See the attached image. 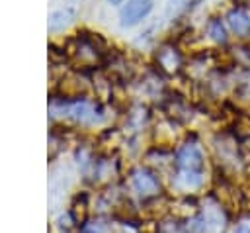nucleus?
I'll return each mask as SVG.
<instances>
[{
    "label": "nucleus",
    "instance_id": "obj_12",
    "mask_svg": "<svg viewBox=\"0 0 250 233\" xmlns=\"http://www.w3.org/2000/svg\"><path fill=\"white\" fill-rule=\"evenodd\" d=\"M104 231H105V227L100 225V223H90V225L84 229V233H104Z\"/></svg>",
    "mask_w": 250,
    "mask_h": 233
},
{
    "label": "nucleus",
    "instance_id": "obj_9",
    "mask_svg": "<svg viewBox=\"0 0 250 233\" xmlns=\"http://www.w3.org/2000/svg\"><path fill=\"white\" fill-rule=\"evenodd\" d=\"M158 63H160L166 70H176L178 65H180V57H178V53H176L174 49L164 47V49L158 53Z\"/></svg>",
    "mask_w": 250,
    "mask_h": 233
},
{
    "label": "nucleus",
    "instance_id": "obj_10",
    "mask_svg": "<svg viewBox=\"0 0 250 233\" xmlns=\"http://www.w3.org/2000/svg\"><path fill=\"white\" fill-rule=\"evenodd\" d=\"M176 182H178V184H182V186H186V188H197V186L201 184V176H199V172L182 170Z\"/></svg>",
    "mask_w": 250,
    "mask_h": 233
},
{
    "label": "nucleus",
    "instance_id": "obj_2",
    "mask_svg": "<svg viewBox=\"0 0 250 233\" xmlns=\"http://www.w3.org/2000/svg\"><path fill=\"white\" fill-rule=\"evenodd\" d=\"M178 166L182 170H191V172H199L203 168V153L197 145H184L178 151Z\"/></svg>",
    "mask_w": 250,
    "mask_h": 233
},
{
    "label": "nucleus",
    "instance_id": "obj_8",
    "mask_svg": "<svg viewBox=\"0 0 250 233\" xmlns=\"http://www.w3.org/2000/svg\"><path fill=\"white\" fill-rule=\"evenodd\" d=\"M72 10H59V12H53L51 18H49V29L51 31H61L64 29L70 22H72Z\"/></svg>",
    "mask_w": 250,
    "mask_h": 233
},
{
    "label": "nucleus",
    "instance_id": "obj_5",
    "mask_svg": "<svg viewBox=\"0 0 250 233\" xmlns=\"http://www.w3.org/2000/svg\"><path fill=\"white\" fill-rule=\"evenodd\" d=\"M70 114L78 119V121H84V123H94L98 119V112H96V106H92L90 102H76L70 106Z\"/></svg>",
    "mask_w": 250,
    "mask_h": 233
},
{
    "label": "nucleus",
    "instance_id": "obj_3",
    "mask_svg": "<svg viewBox=\"0 0 250 233\" xmlns=\"http://www.w3.org/2000/svg\"><path fill=\"white\" fill-rule=\"evenodd\" d=\"M227 22H229V27H230L236 35H240V37L248 35V31H250V18H248L242 10H238V8H236V10L229 12Z\"/></svg>",
    "mask_w": 250,
    "mask_h": 233
},
{
    "label": "nucleus",
    "instance_id": "obj_1",
    "mask_svg": "<svg viewBox=\"0 0 250 233\" xmlns=\"http://www.w3.org/2000/svg\"><path fill=\"white\" fill-rule=\"evenodd\" d=\"M152 8V0H127V4L121 8V25H135L139 20H143Z\"/></svg>",
    "mask_w": 250,
    "mask_h": 233
},
{
    "label": "nucleus",
    "instance_id": "obj_7",
    "mask_svg": "<svg viewBox=\"0 0 250 233\" xmlns=\"http://www.w3.org/2000/svg\"><path fill=\"white\" fill-rule=\"evenodd\" d=\"M203 233H219L223 229V217H221V211L213 210V208H207L205 210V215H203Z\"/></svg>",
    "mask_w": 250,
    "mask_h": 233
},
{
    "label": "nucleus",
    "instance_id": "obj_6",
    "mask_svg": "<svg viewBox=\"0 0 250 233\" xmlns=\"http://www.w3.org/2000/svg\"><path fill=\"white\" fill-rule=\"evenodd\" d=\"M199 0H168L166 4V18L168 20H176L180 16H184L186 12H189Z\"/></svg>",
    "mask_w": 250,
    "mask_h": 233
},
{
    "label": "nucleus",
    "instance_id": "obj_13",
    "mask_svg": "<svg viewBox=\"0 0 250 233\" xmlns=\"http://www.w3.org/2000/svg\"><path fill=\"white\" fill-rule=\"evenodd\" d=\"M232 233H250V223H240Z\"/></svg>",
    "mask_w": 250,
    "mask_h": 233
},
{
    "label": "nucleus",
    "instance_id": "obj_4",
    "mask_svg": "<svg viewBox=\"0 0 250 233\" xmlns=\"http://www.w3.org/2000/svg\"><path fill=\"white\" fill-rule=\"evenodd\" d=\"M133 186H135V190H137L141 196L154 194V192H156V188H158V184H156L154 176H150V174H148V172H145V170L135 172V176H133Z\"/></svg>",
    "mask_w": 250,
    "mask_h": 233
},
{
    "label": "nucleus",
    "instance_id": "obj_14",
    "mask_svg": "<svg viewBox=\"0 0 250 233\" xmlns=\"http://www.w3.org/2000/svg\"><path fill=\"white\" fill-rule=\"evenodd\" d=\"M109 4H119V2H123V0H107Z\"/></svg>",
    "mask_w": 250,
    "mask_h": 233
},
{
    "label": "nucleus",
    "instance_id": "obj_11",
    "mask_svg": "<svg viewBox=\"0 0 250 233\" xmlns=\"http://www.w3.org/2000/svg\"><path fill=\"white\" fill-rule=\"evenodd\" d=\"M207 31H209V35H211V39H213V41H217V43H225V41H227L225 27H223L221 20H211V22H209Z\"/></svg>",
    "mask_w": 250,
    "mask_h": 233
}]
</instances>
